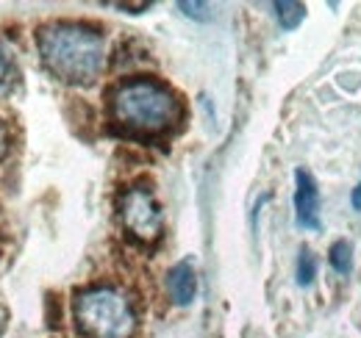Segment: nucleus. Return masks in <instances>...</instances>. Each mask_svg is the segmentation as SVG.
I'll use <instances>...</instances> for the list:
<instances>
[{
	"mask_svg": "<svg viewBox=\"0 0 361 338\" xmlns=\"http://www.w3.org/2000/svg\"><path fill=\"white\" fill-rule=\"evenodd\" d=\"M47 73L73 86L92 84L106 67V39L81 23H47L37 34Z\"/></svg>",
	"mask_w": 361,
	"mask_h": 338,
	"instance_id": "1",
	"label": "nucleus"
},
{
	"mask_svg": "<svg viewBox=\"0 0 361 338\" xmlns=\"http://www.w3.org/2000/svg\"><path fill=\"white\" fill-rule=\"evenodd\" d=\"M114 8H123V11H131V14H139V11H147L153 3H111Z\"/></svg>",
	"mask_w": 361,
	"mask_h": 338,
	"instance_id": "12",
	"label": "nucleus"
},
{
	"mask_svg": "<svg viewBox=\"0 0 361 338\" xmlns=\"http://www.w3.org/2000/svg\"><path fill=\"white\" fill-rule=\"evenodd\" d=\"M167 294L176 305H189L195 299V294H197V275H195V266L189 261H180L167 272Z\"/></svg>",
	"mask_w": 361,
	"mask_h": 338,
	"instance_id": "6",
	"label": "nucleus"
},
{
	"mask_svg": "<svg viewBox=\"0 0 361 338\" xmlns=\"http://www.w3.org/2000/svg\"><path fill=\"white\" fill-rule=\"evenodd\" d=\"M178 8L186 17H192V20H200V23H209V20H212V6H209V3H189V0H180Z\"/></svg>",
	"mask_w": 361,
	"mask_h": 338,
	"instance_id": "11",
	"label": "nucleus"
},
{
	"mask_svg": "<svg viewBox=\"0 0 361 338\" xmlns=\"http://www.w3.org/2000/svg\"><path fill=\"white\" fill-rule=\"evenodd\" d=\"M317 277V258L309 247H303L298 255V286H312Z\"/></svg>",
	"mask_w": 361,
	"mask_h": 338,
	"instance_id": "10",
	"label": "nucleus"
},
{
	"mask_svg": "<svg viewBox=\"0 0 361 338\" xmlns=\"http://www.w3.org/2000/svg\"><path fill=\"white\" fill-rule=\"evenodd\" d=\"M111 120L131 136H161L180 120V100L156 78H131L111 92Z\"/></svg>",
	"mask_w": 361,
	"mask_h": 338,
	"instance_id": "2",
	"label": "nucleus"
},
{
	"mask_svg": "<svg viewBox=\"0 0 361 338\" xmlns=\"http://www.w3.org/2000/svg\"><path fill=\"white\" fill-rule=\"evenodd\" d=\"M6 153H8V127L0 120V161L6 158Z\"/></svg>",
	"mask_w": 361,
	"mask_h": 338,
	"instance_id": "13",
	"label": "nucleus"
},
{
	"mask_svg": "<svg viewBox=\"0 0 361 338\" xmlns=\"http://www.w3.org/2000/svg\"><path fill=\"white\" fill-rule=\"evenodd\" d=\"M328 261L339 275H350V269H353V247H350V242H345V239L334 242L331 250H328Z\"/></svg>",
	"mask_w": 361,
	"mask_h": 338,
	"instance_id": "8",
	"label": "nucleus"
},
{
	"mask_svg": "<svg viewBox=\"0 0 361 338\" xmlns=\"http://www.w3.org/2000/svg\"><path fill=\"white\" fill-rule=\"evenodd\" d=\"M295 222L303 230H319V189L306 169L295 172Z\"/></svg>",
	"mask_w": 361,
	"mask_h": 338,
	"instance_id": "5",
	"label": "nucleus"
},
{
	"mask_svg": "<svg viewBox=\"0 0 361 338\" xmlns=\"http://www.w3.org/2000/svg\"><path fill=\"white\" fill-rule=\"evenodd\" d=\"M17 81V64L11 50L6 47V42H0V97H6L11 92V86Z\"/></svg>",
	"mask_w": 361,
	"mask_h": 338,
	"instance_id": "9",
	"label": "nucleus"
},
{
	"mask_svg": "<svg viewBox=\"0 0 361 338\" xmlns=\"http://www.w3.org/2000/svg\"><path fill=\"white\" fill-rule=\"evenodd\" d=\"M120 219H123L126 230L142 244L156 242L161 236V227H164L161 208H159V203L147 186H131L120 197Z\"/></svg>",
	"mask_w": 361,
	"mask_h": 338,
	"instance_id": "4",
	"label": "nucleus"
},
{
	"mask_svg": "<svg viewBox=\"0 0 361 338\" xmlns=\"http://www.w3.org/2000/svg\"><path fill=\"white\" fill-rule=\"evenodd\" d=\"M275 14H278V23L283 31H295L306 17V6L295 3V0H281V3H275Z\"/></svg>",
	"mask_w": 361,
	"mask_h": 338,
	"instance_id": "7",
	"label": "nucleus"
},
{
	"mask_svg": "<svg viewBox=\"0 0 361 338\" xmlns=\"http://www.w3.org/2000/svg\"><path fill=\"white\" fill-rule=\"evenodd\" d=\"M350 203H353V208L361 213V183L353 189V194H350Z\"/></svg>",
	"mask_w": 361,
	"mask_h": 338,
	"instance_id": "14",
	"label": "nucleus"
},
{
	"mask_svg": "<svg viewBox=\"0 0 361 338\" xmlns=\"http://www.w3.org/2000/svg\"><path fill=\"white\" fill-rule=\"evenodd\" d=\"M75 325L87 338H131L136 316L126 294L109 286H94L78 292L75 302Z\"/></svg>",
	"mask_w": 361,
	"mask_h": 338,
	"instance_id": "3",
	"label": "nucleus"
}]
</instances>
